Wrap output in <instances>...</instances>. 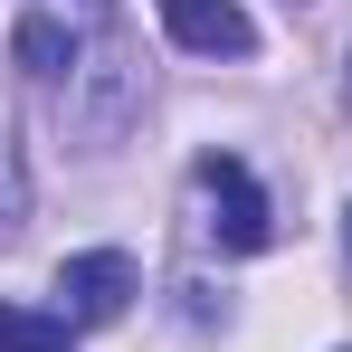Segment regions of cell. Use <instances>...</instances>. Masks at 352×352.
<instances>
[{"mask_svg":"<svg viewBox=\"0 0 352 352\" xmlns=\"http://www.w3.org/2000/svg\"><path fill=\"white\" fill-rule=\"evenodd\" d=\"M190 190H200L210 238H219L229 257H257V248L276 238V210H267V190L248 181V162H238V153H200V162H190Z\"/></svg>","mask_w":352,"mask_h":352,"instance_id":"1","label":"cell"},{"mask_svg":"<svg viewBox=\"0 0 352 352\" xmlns=\"http://www.w3.org/2000/svg\"><path fill=\"white\" fill-rule=\"evenodd\" d=\"M58 305H67V324H115L124 305H133V257H124V248L67 257L58 267Z\"/></svg>","mask_w":352,"mask_h":352,"instance_id":"2","label":"cell"},{"mask_svg":"<svg viewBox=\"0 0 352 352\" xmlns=\"http://www.w3.org/2000/svg\"><path fill=\"white\" fill-rule=\"evenodd\" d=\"M153 10H162V29H172L190 58H248L257 48V19L238 0H153Z\"/></svg>","mask_w":352,"mask_h":352,"instance_id":"3","label":"cell"},{"mask_svg":"<svg viewBox=\"0 0 352 352\" xmlns=\"http://www.w3.org/2000/svg\"><path fill=\"white\" fill-rule=\"evenodd\" d=\"M10 48H19L29 76H67V67H76V38H67V19H48V10H29V19L10 29Z\"/></svg>","mask_w":352,"mask_h":352,"instance_id":"4","label":"cell"},{"mask_svg":"<svg viewBox=\"0 0 352 352\" xmlns=\"http://www.w3.org/2000/svg\"><path fill=\"white\" fill-rule=\"evenodd\" d=\"M0 352H76L67 314H29V305H0Z\"/></svg>","mask_w":352,"mask_h":352,"instance_id":"5","label":"cell"},{"mask_svg":"<svg viewBox=\"0 0 352 352\" xmlns=\"http://www.w3.org/2000/svg\"><path fill=\"white\" fill-rule=\"evenodd\" d=\"M19 210H29V172H19V143L0 133V229H19Z\"/></svg>","mask_w":352,"mask_h":352,"instance_id":"6","label":"cell"}]
</instances>
